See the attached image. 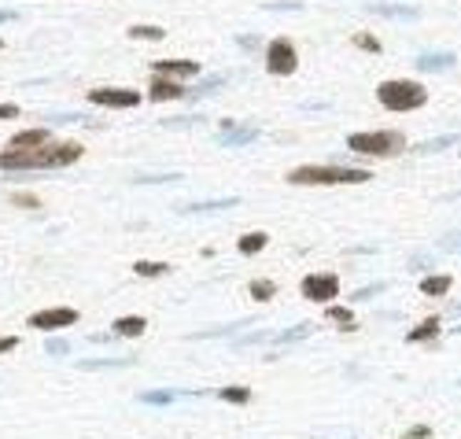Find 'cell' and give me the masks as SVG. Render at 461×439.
<instances>
[{
  "instance_id": "obj_13",
  "label": "cell",
  "mask_w": 461,
  "mask_h": 439,
  "mask_svg": "<svg viewBox=\"0 0 461 439\" xmlns=\"http://www.w3.org/2000/svg\"><path fill=\"white\" fill-rule=\"evenodd\" d=\"M115 336H126V340H133V336H141L144 328H148V321L141 318V314H126V318H115Z\"/></svg>"
},
{
  "instance_id": "obj_30",
  "label": "cell",
  "mask_w": 461,
  "mask_h": 439,
  "mask_svg": "<svg viewBox=\"0 0 461 439\" xmlns=\"http://www.w3.org/2000/svg\"><path fill=\"white\" fill-rule=\"evenodd\" d=\"M49 355H67V340H49Z\"/></svg>"
},
{
  "instance_id": "obj_28",
  "label": "cell",
  "mask_w": 461,
  "mask_h": 439,
  "mask_svg": "<svg viewBox=\"0 0 461 439\" xmlns=\"http://www.w3.org/2000/svg\"><path fill=\"white\" fill-rule=\"evenodd\" d=\"M218 85H222V78H211V81H203V85H196V89H192L188 96H207L211 89H218Z\"/></svg>"
},
{
  "instance_id": "obj_3",
  "label": "cell",
  "mask_w": 461,
  "mask_h": 439,
  "mask_svg": "<svg viewBox=\"0 0 461 439\" xmlns=\"http://www.w3.org/2000/svg\"><path fill=\"white\" fill-rule=\"evenodd\" d=\"M377 100L387 107V111H413V107H425L428 100V89L421 81H413V78H391V81H380V89H377Z\"/></svg>"
},
{
  "instance_id": "obj_11",
  "label": "cell",
  "mask_w": 461,
  "mask_h": 439,
  "mask_svg": "<svg viewBox=\"0 0 461 439\" xmlns=\"http://www.w3.org/2000/svg\"><path fill=\"white\" fill-rule=\"evenodd\" d=\"M454 63H457L454 52H428V56H417L413 67H417V71H450Z\"/></svg>"
},
{
  "instance_id": "obj_31",
  "label": "cell",
  "mask_w": 461,
  "mask_h": 439,
  "mask_svg": "<svg viewBox=\"0 0 461 439\" xmlns=\"http://www.w3.org/2000/svg\"><path fill=\"white\" fill-rule=\"evenodd\" d=\"M15 347H19L15 336H0V355H8V350H15Z\"/></svg>"
},
{
  "instance_id": "obj_18",
  "label": "cell",
  "mask_w": 461,
  "mask_h": 439,
  "mask_svg": "<svg viewBox=\"0 0 461 439\" xmlns=\"http://www.w3.org/2000/svg\"><path fill=\"white\" fill-rule=\"evenodd\" d=\"M133 273H137V277H163V273H170V266H166V262H148V258H141L137 266H133Z\"/></svg>"
},
{
  "instance_id": "obj_32",
  "label": "cell",
  "mask_w": 461,
  "mask_h": 439,
  "mask_svg": "<svg viewBox=\"0 0 461 439\" xmlns=\"http://www.w3.org/2000/svg\"><path fill=\"white\" fill-rule=\"evenodd\" d=\"M0 118H19V107L15 104H0Z\"/></svg>"
},
{
  "instance_id": "obj_36",
  "label": "cell",
  "mask_w": 461,
  "mask_h": 439,
  "mask_svg": "<svg viewBox=\"0 0 461 439\" xmlns=\"http://www.w3.org/2000/svg\"><path fill=\"white\" fill-rule=\"evenodd\" d=\"M454 333H461V325H457V328H454Z\"/></svg>"
},
{
  "instance_id": "obj_26",
  "label": "cell",
  "mask_w": 461,
  "mask_h": 439,
  "mask_svg": "<svg viewBox=\"0 0 461 439\" xmlns=\"http://www.w3.org/2000/svg\"><path fill=\"white\" fill-rule=\"evenodd\" d=\"M457 137H435V141H428V144H421L417 151H421V156H428V151H439V148H450Z\"/></svg>"
},
{
  "instance_id": "obj_23",
  "label": "cell",
  "mask_w": 461,
  "mask_h": 439,
  "mask_svg": "<svg viewBox=\"0 0 461 439\" xmlns=\"http://www.w3.org/2000/svg\"><path fill=\"white\" fill-rule=\"evenodd\" d=\"M373 11L377 15H395V19H413L417 8H395V4H373Z\"/></svg>"
},
{
  "instance_id": "obj_25",
  "label": "cell",
  "mask_w": 461,
  "mask_h": 439,
  "mask_svg": "<svg viewBox=\"0 0 461 439\" xmlns=\"http://www.w3.org/2000/svg\"><path fill=\"white\" fill-rule=\"evenodd\" d=\"M11 203H15V207H30V211H37V207H41V200H37L34 192H15V196H11Z\"/></svg>"
},
{
  "instance_id": "obj_9",
  "label": "cell",
  "mask_w": 461,
  "mask_h": 439,
  "mask_svg": "<svg viewBox=\"0 0 461 439\" xmlns=\"http://www.w3.org/2000/svg\"><path fill=\"white\" fill-rule=\"evenodd\" d=\"M181 96H188V89L178 81V78H163V74H156L151 78V85H148V100H181Z\"/></svg>"
},
{
  "instance_id": "obj_15",
  "label": "cell",
  "mask_w": 461,
  "mask_h": 439,
  "mask_svg": "<svg viewBox=\"0 0 461 439\" xmlns=\"http://www.w3.org/2000/svg\"><path fill=\"white\" fill-rule=\"evenodd\" d=\"M248 292H251V299H258V303H270V299L277 296V284L266 281V277H255V281L248 284Z\"/></svg>"
},
{
  "instance_id": "obj_14",
  "label": "cell",
  "mask_w": 461,
  "mask_h": 439,
  "mask_svg": "<svg viewBox=\"0 0 461 439\" xmlns=\"http://www.w3.org/2000/svg\"><path fill=\"white\" fill-rule=\"evenodd\" d=\"M266 244H270V236L266 233H244L236 240V248L244 251V255H258V251H266Z\"/></svg>"
},
{
  "instance_id": "obj_21",
  "label": "cell",
  "mask_w": 461,
  "mask_h": 439,
  "mask_svg": "<svg viewBox=\"0 0 461 439\" xmlns=\"http://www.w3.org/2000/svg\"><path fill=\"white\" fill-rule=\"evenodd\" d=\"M255 137H258V129H226L222 144H251Z\"/></svg>"
},
{
  "instance_id": "obj_22",
  "label": "cell",
  "mask_w": 461,
  "mask_h": 439,
  "mask_svg": "<svg viewBox=\"0 0 461 439\" xmlns=\"http://www.w3.org/2000/svg\"><path fill=\"white\" fill-rule=\"evenodd\" d=\"M222 399H226V403H236V406H244V403H251V391L233 384V388H222Z\"/></svg>"
},
{
  "instance_id": "obj_8",
  "label": "cell",
  "mask_w": 461,
  "mask_h": 439,
  "mask_svg": "<svg viewBox=\"0 0 461 439\" xmlns=\"http://www.w3.org/2000/svg\"><path fill=\"white\" fill-rule=\"evenodd\" d=\"M85 96H89V104H96V107H137L144 100L137 89H111V85H103V89H89Z\"/></svg>"
},
{
  "instance_id": "obj_6",
  "label": "cell",
  "mask_w": 461,
  "mask_h": 439,
  "mask_svg": "<svg viewBox=\"0 0 461 439\" xmlns=\"http://www.w3.org/2000/svg\"><path fill=\"white\" fill-rule=\"evenodd\" d=\"M299 292H303V299H310V303H333L340 296V277L336 273H306Z\"/></svg>"
},
{
  "instance_id": "obj_10",
  "label": "cell",
  "mask_w": 461,
  "mask_h": 439,
  "mask_svg": "<svg viewBox=\"0 0 461 439\" xmlns=\"http://www.w3.org/2000/svg\"><path fill=\"white\" fill-rule=\"evenodd\" d=\"M156 74L185 81V78H196V74H200V63H196V59H159V63H156Z\"/></svg>"
},
{
  "instance_id": "obj_19",
  "label": "cell",
  "mask_w": 461,
  "mask_h": 439,
  "mask_svg": "<svg viewBox=\"0 0 461 439\" xmlns=\"http://www.w3.org/2000/svg\"><path fill=\"white\" fill-rule=\"evenodd\" d=\"M435 333H439V318H428L425 325H417V328H413V333H410L406 340H410V343H421V340H432Z\"/></svg>"
},
{
  "instance_id": "obj_12",
  "label": "cell",
  "mask_w": 461,
  "mask_h": 439,
  "mask_svg": "<svg viewBox=\"0 0 461 439\" xmlns=\"http://www.w3.org/2000/svg\"><path fill=\"white\" fill-rule=\"evenodd\" d=\"M52 133L49 129H19V133L8 141V148H37V144H49Z\"/></svg>"
},
{
  "instance_id": "obj_5",
  "label": "cell",
  "mask_w": 461,
  "mask_h": 439,
  "mask_svg": "<svg viewBox=\"0 0 461 439\" xmlns=\"http://www.w3.org/2000/svg\"><path fill=\"white\" fill-rule=\"evenodd\" d=\"M295 67H299L295 45H292L288 37H273L270 49H266V71L277 74V78H288V74H295Z\"/></svg>"
},
{
  "instance_id": "obj_2",
  "label": "cell",
  "mask_w": 461,
  "mask_h": 439,
  "mask_svg": "<svg viewBox=\"0 0 461 439\" xmlns=\"http://www.w3.org/2000/svg\"><path fill=\"white\" fill-rule=\"evenodd\" d=\"M373 173L362 166H340V163H306L288 170L292 185H362Z\"/></svg>"
},
{
  "instance_id": "obj_29",
  "label": "cell",
  "mask_w": 461,
  "mask_h": 439,
  "mask_svg": "<svg viewBox=\"0 0 461 439\" xmlns=\"http://www.w3.org/2000/svg\"><path fill=\"white\" fill-rule=\"evenodd\" d=\"M173 391H156V395H144V403H170Z\"/></svg>"
},
{
  "instance_id": "obj_20",
  "label": "cell",
  "mask_w": 461,
  "mask_h": 439,
  "mask_svg": "<svg viewBox=\"0 0 461 439\" xmlns=\"http://www.w3.org/2000/svg\"><path fill=\"white\" fill-rule=\"evenodd\" d=\"M325 318L336 321V325H343V328H355V314H350L347 306H325Z\"/></svg>"
},
{
  "instance_id": "obj_1",
  "label": "cell",
  "mask_w": 461,
  "mask_h": 439,
  "mask_svg": "<svg viewBox=\"0 0 461 439\" xmlns=\"http://www.w3.org/2000/svg\"><path fill=\"white\" fill-rule=\"evenodd\" d=\"M81 144L78 141H49L37 148H8L0 151V170H63L81 159Z\"/></svg>"
},
{
  "instance_id": "obj_17",
  "label": "cell",
  "mask_w": 461,
  "mask_h": 439,
  "mask_svg": "<svg viewBox=\"0 0 461 439\" xmlns=\"http://www.w3.org/2000/svg\"><path fill=\"white\" fill-rule=\"evenodd\" d=\"M421 292H425V296H447V292H450V277H447V273L425 277V281H421Z\"/></svg>"
},
{
  "instance_id": "obj_34",
  "label": "cell",
  "mask_w": 461,
  "mask_h": 439,
  "mask_svg": "<svg viewBox=\"0 0 461 439\" xmlns=\"http://www.w3.org/2000/svg\"><path fill=\"white\" fill-rule=\"evenodd\" d=\"M11 19H15V11H11V8H0V23H11Z\"/></svg>"
},
{
  "instance_id": "obj_7",
  "label": "cell",
  "mask_w": 461,
  "mask_h": 439,
  "mask_svg": "<svg viewBox=\"0 0 461 439\" xmlns=\"http://www.w3.org/2000/svg\"><path fill=\"white\" fill-rule=\"evenodd\" d=\"M74 321H78V311H71V306H52V311H37V314H30V328H41V333L71 328Z\"/></svg>"
},
{
  "instance_id": "obj_27",
  "label": "cell",
  "mask_w": 461,
  "mask_h": 439,
  "mask_svg": "<svg viewBox=\"0 0 461 439\" xmlns=\"http://www.w3.org/2000/svg\"><path fill=\"white\" fill-rule=\"evenodd\" d=\"M236 200H214V203H196V207H185V211H222V207H233Z\"/></svg>"
},
{
  "instance_id": "obj_24",
  "label": "cell",
  "mask_w": 461,
  "mask_h": 439,
  "mask_svg": "<svg viewBox=\"0 0 461 439\" xmlns=\"http://www.w3.org/2000/svg\"><path fill=\"white\" fill-rule=\"evenodd\" d=\"M355 45H358L362 52H380V41L373 37V34H355Z\"/></svg>"
},
{
  "instance_id": "obj_16",
  "label": "cell",
  "mask_w": 461,
  "mask_h": 439,
  "mask_svg": "<svg viewBox=\"0 0 461 439\" xmlns=\"http://www.w3.org/2000/svg\"><path fill=\"white\" fill-rule=\"evenodd\" d=\"M126 34L133 37V41H163V37H166L163 26H151V23H137V26H129Z\"/></svg>"
},
{
  "instance_id": "obj_33",
  "label": "cell",
  "mask_w": 461,
  "mask_h": 439,
  "mask_svg": "<svg viewBox=\"0 0 461 439\" xmlns=\"http://www.w3.org/2000/svg\"><path fill=\"white\" fill-rule=\"evenodd\" d=\"M425 435H428V428H410L406 432V439H425Z\"/></svg>"
},
{
  "instance_id": "obj_4",
  "label": "cell",
  "mask_w": 461,
  "mask_h": 439,
  "mask_svg": "<svg viewBox=\"0 0 461 439\" xmlns=\"http://www.w3.org/2000/svg\"><path fill=\"white\" fill-rule=\"evenodd\" d=\"M347 148L358 151V156L391 159V156H399V151H406V137L399 133V129H373V133H350Z\"/></svg>"
},
{
  "instance_id": "obj_35",
  "label": "cell",
  "mask_w": 461,
  "mask_h": 439,
  "mask_svg": "<svg viewBox=\"0 0 461 439\" xmlns=\"http://www.w3.org/2000/svg\"><path fill=\"white\" fill-rule=\"evenodd\" d=\"M0 49H4V37H0Z\"/></svg>"
}]
</instances>
